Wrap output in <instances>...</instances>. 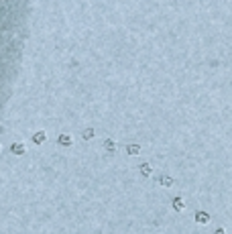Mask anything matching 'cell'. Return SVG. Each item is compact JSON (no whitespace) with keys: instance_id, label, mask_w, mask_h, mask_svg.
<instances>
[{"instance_id":"1","label":"cell","mask_w":232,"mask_h":234,"mask_svg":"<svg viewBox=\"0 0 232 234\" xmlns=\"http://www.w3.org/2000/svg\"><path fill=\"white\" fill-rule=\"evenodd\" d=\"M29 19L31 0H0V112L19 79Z\"/></svg>"},{"instance_id":"2","label":"cell","mask_w":232,"mask_h":234,"mask_svg":"<svg viewBox=\"0 0 232 234\" xmlns=\"http://www.w3.org/2000/svg\"><path fill=\"white\" fill-rule=\"evenodd\" d=\"M195 220H198L200 224H208L210 222V216L206 212H195Z\"/></svg>"},{"instance_id":"3","label":"cell","mask_w":232,"mask_h":234,"mask_svg":"<svg viewBox=\"0 0 232 234\" xmlns=\"http://www.w3.org/2000/svg\"><path fill=\"white\" fill-rule=\"evenodd\" d=\"M59 145L69 147V145H71V137H69V134H59Z\"/></svg>"},{"instance_id":"4","label":"cell","mask_w":232,"mask_h":234,"mask_svg":"<svg viewBox=\"0 0 232 234\" xmlns=\"http://www.w3.org/2000/svg\"><path fill=\"white\" fill-rule=\"evenodd\" d=\"M10 151L15 153V155H23V153H24V147H23V145H19V143H15V145L10 147Z\"/></svg>"},{"instance_id":"5","label":"cell","mask_w":232,"mask_h":234,"mask_svg":"<svg viewBox=\"0 0 232 234\" xmlns=\"http://www.w3.org/2000/svg\"><path fill=\"white\" fill-rule=\"evenodd\" d=\"M173 210H183V200H181V198H175L173 200Z\"/></svg>"},{"instance_id":"6","label":"cell","mask_w":232,"mask_h":234,"mask_svg":"<svg viewBox=\"0 0 232 234\" xmlns=\"http://www.w3.org/2000/svg\"><path fill=\"white\" fill-rule=\"evenodd\" d=\"M104 149H106L108 153H114V151H116V145H114L112 141H106V143H104Z\"/></svg>"},{"instance_id":"7","label":"cell","mask_w":232,"mask_h":234,"mask_svg":"<svg viewBox=\"0 0 232 234\" xmlns=\"http://www.w3.org/2000/svg\"><path fill=\"white\" fill-rule=\"evenodd\" d=\"M33 141L37 143V145H41V143L45 141V132H37V134H35V137H33Z\"/></svg>"},{"instance_id":"8","label":"cell","mask_w":232,"mask_h":234,"mask_svg":"<svg viewBox=\"0 0 232 234\" xmlns=\"http://www.w3.org/2000/svg\"><path fill=\"white\" fill-rule=\"evenodd\" d=\"M140 173H143V175H151V165L143 163V165H140Z\"/></svg>"},{"instance_id":"9","label":"cell","mask_w":232,"mask_h":234,"mask_svg":"<svg viewBox=\"0 0 232 234\" xmlns=\"http://www.w3.org/2000/svg\"><path fill=\"white\" fill-rule=\"evenodd\" d=\"M126 151L131 153V155H136V153L140 151V147L139 145H128V149H126Z\"/></svg>"},{"instance_id":"10","label":"cell","mask_w":232,"mask_h":234,"mask_svg":"<svg viewBox=\"0 0 232 234\" xmlns=\"http://www.w3.org/2000/svg\"><path fill=\"white\" fill-rule=\"evenodd\" d=\"M161 183H163V185H171V183H173V179H171V177H167V175H163V177H161Z\"/></svg>"},{"instance_id":"11","label":"cell","mask_w":232,"mask_h":234,"mask_svg":"<svg viewBox=\"0 0 232 234\" xmlns=\"http://www.w3.org/2000/svg\"><path fill=\"white\" fill-rule=\"evenodd\" d=\"M92 137H94V130H92V128L84 130V138H92Z\"/></svg>"},{"instance_id":"12","label":"cell","mask_w":232,"mask_h":234,"mask_svg":"<svg viewBox=\"0 0 232 234\" xmlns=\"http://www.w3.org/2000/svg\"><path fill=\"white\" fill-rule=\"evenodd\" d=\"M214 234H226V232H224L222 228H218V230H216V232H214Z\"/></svg>"}]
</instances>
